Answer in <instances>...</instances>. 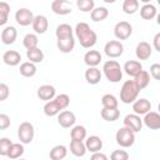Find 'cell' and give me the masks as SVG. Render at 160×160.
Returning <instances> with one entry per match:
<instances>
[{"instance_id":"1","label":"cell","mask_w":160,"mask_h":160,"mask_svg":"<svg viewBox=\"0 0 160 160\" xmlns=\"http://www.w3.org/2000/svg\"><path fill=\"white\" fill-rule=\"evenodd\" d=\"M72 31L74 30L69 24H60L55 30L58 49L64 54L71 52L75 48V39Z\"/></svg>"},{"instance_id":"2","label":"cell","mask_w":160,"mask_h":160,"mask_svg":"<svg viewBox=\"0 0 160 160\" xmlns=\"http://www.w3.org/2000/svg\"><path fill=\"white\" fill-rule=\"evenodd\" d=\"M74 31H75V35H76L80 45L82 48H85V49L92 48L98 41L96 32L86 22H78L75 29H74Z\"/></svg>"},{"instance_id":"3","label":"cell","mask_w":160,"mask_h":160,"mask_svg":"<svg viewBox=\"0 0 160 160\" xmlns=\"http://www.w3.org/2000/svg\"><path fill=\"white\" fill-rule=\"evenodd\" d=\"M102 72L110 82H119L122 79V68L116 60H108L102 65Z\"/></svg>"},{"instance_id":"4","label":"cell","mask_w":160,"mask_h":160,"mask_svg":"<svg viewBox=\"0 0 160 160\" xmlns=\"http://www.w3.org/2000/svg\"><path fill=\"white\" fill-rule=\"evenodd\" d=\"M140 92V89L136 86L134 80H126L120 89V100L124 104H132Z\"/></svg>"},{"instance_id":"5","label":"cell","mask_w":160,"mask_h":160,"mask_svg":"<svg viewBox=\"0 0 160 160\" xmlns=\"http://www.w3.org/2000/svg\"><path fill=\"white\" fill-rule=\"evenodd\" d=\"M115 140H116L118 145H120L121 148H130L135 142V132H132L130 129L122 126L116 131Z\"/></svg>"},{"instance_id":"6","label":"cell","mask_w":160,"mask_h":160,"mask_svg":"<svg viewBox=\"0 0 160 160\" xmlns=\"http://www.w3.org/2000/svg\"><path fill=\"white\" fill-rule=\"evenodd\" d=\"M34 135H35V130H34V125L31 122L24 121L19 125L18 138H19L21 144H30L34 139Z\"/></svg>"},{"instance_id":"7","label":"cell","mask_w":160,"mask_h":160,"mask_svg":"<svg viewBox=\"0 0 160 160\" xmlns=\"http://www.w3.org/2000/svg\"><path fill=\"white\" fill-rule=\"evenodd\" d=\"M104 51L106 54L108 58L110 59H116V58H120L124 52V45L118 41V40H110L105 44L104 46Z\"/></svg>"},{"instance_id":"8","label":"cell","mask_w":160,"mask_h":160,"mask_svg":"<svg viewBox=\"0 0 160 160\" xmlns=\"http://www.w3.org/2000/svg\"><path fill=\"white\" fill-rule=\"evenodd\" d=\"M132 34V26L128 21H119L114 28V35L119 40H126Z\"/></svg>"},{"instance_id":"9","label":"cell","mask_w":160,"mask_h":160,"mask_svg":"<svg viewBox=\"0 0 160 160\" xmlns=\"http://www.w3.org/2000/svg\"><path fill=\"white\" fill-rule=\"evenodd\" d=\"M34 14L26 8H21L15 12V20L20 26H29L34 21Z\"/></svg>"},{"instance_id":"10","label":"cell","mask_w":160,"mask_h":160,"mask_svg":"<svg viewBox=\"0 0 160 160\" xmlns=\"http://www.w3.org/2000/svg\"><path fill=\"white\" fill-rule=\"evenodd\" d=\"M124 126L130 129L132 132H139L142 128V120L136 114H128L124 118Z\"/></svg>"},{"instance_id":"11","label":"cell","mask_w":160,"mask_h":160,"mask_svg":"<svg viewBox=\"0 0 160 160\" xmlns=\"http://www.w3.org/2000/svg\"><path fill=\"white\" fill-rule=\"evenodd\" d=\"M76 116L70 110H62L58 114V122L61 128H72L75 125Z\"/></svg>"},{"instance_id":"12","label":"cell","mask_w":160,"mask_h":160,"mask_svg":"<svg viewBox=\"0 0 160 160\" xmlns=\"http://www.w3.org/2000/svg\"><path fill=\"white\" fill-rule=\"evenodd\" d=\"M51 10L56 15H68L72 11L71 4L66 0H54L51 2Z\"/></svg>"},{"instance_id":"13","label":"cell","mask_w":160,"mask_h":160,"mask_svg":"<svg viewBox=\"0 0 160 160\" xmlns=\"http://www.w3.org/2000/svg\"><path fill=\"white\" fill-rule=\"evenodd\" d=\"M38 98L40 100H44L45 102L46 101H50L52 100L55 96H56V90L52 85H49V84H45V85H41L39 86L38 89Z\"/></svg>"},{"instance_id":"14","label":"cell","mask_w":160,"mask_h":160,"mask_svg":"<svg viewBox=\"0 0 160 160\" xmlns=\"http://www.w3.org/2000/svg\"><path fill=\"white\" fill-rule=\"evenodd\" d=\"M132 110L136 115H145L151 110V102L148 99H136L132 102Z\"/></svg>"},{"instance_id":"15","label":"cell","mask_w":160,"mask_h":160,"mask_svg":"<svg viewBox=\"0 0 160 160\" xmlns=\"http://www.w3.org/2000/svg\"><path fill=\"white\" fill-rule=\"evenodd\" d=\"M151 52H152V48L149 42L146 41H140L138 45H136V49H135V54H136V58L139 60H148L150 56H151Z\"/></svg>"},{"instance_id":"16","label":"cell","mask_w":160,"mask_h":160,"mask_svg":"<svg viewBox=\"0 0 160 160\" xmlns=\"http://www.w3.org/2000/svg\"><path fill=\"white\" fill-rule=\"evenodd\" d=\"M142 122L146 128L151 130H158L160 128V115L156 111H149L148 114H145Z\"/></svg>"},{"instance_id":"17","label":"cell","mask_w":160,"mask_h":160,"mask_svg":"<svg viewBox=\"0 0 160 160\" xmlns=\"http://www.w3.org/2000/svg\"><path fill=\"white\" fill-rule=\"evenodd\" d=\"M31 25L36 34H45L49 28V20L45 15H36Z\"/></svg>"},{"instance_id":"18","label":"cell","mask_w":160,"mask_h":160,"mask_svg":"<svg viewBox=\"0 0 160 160\" xmlns=\"http://www.w3.org/2000/svg\"><path fill=\"white\" fill-rule=\"evenodd\" d=\"M101 59H102V56H101L100 51H98V50H89L84 55V62L89 68H96L100 64Z\"/></svg>"},{"instance_id":"19","label":"cell","mask_w":160,"mask_h":160,"mask_svg":"<svg viewBox=\"0 0 160 160\" xmlns=\"http://www.w3.org/2000/svg\"><path fill=\"white\" fill-rule=\"evenodd\" d=\"M85 148H86V151H90V152H98L102 149V140L101 138L96 136V135H91L89 136L86 140H85Z\"/></svg>"},{"instance_id":"20","label":"cell","mask_w":160,"mask_h":160,"mask_svg":"<svg viewBox=\"0 0 160 160\" xmlns=\"http://www.w3.org/2000/svg\"><path fill=\"white\" fill-rule=\"evenodd\" d=\"M18 38V30L14 26H6L2 31H1V41L5 45H11L15 42Z\"/></svg>"},{"instance_id":"21","label":"cell","mask_w":160,"mask_h":160,"mask_svg":"<svg viewBox=\"0 0 160 160\" xmlns=\"http://www.w3.org/2000/svg\"><path fill=\"white\" fill-rule=\"evenodd\" d=\"M2 61L9 66H16L21 61V55L16 50H8L2 55Z\"/></svg>"},{"instance_id":"22","label":"cell","mask_w":160,"mask_h":160,"mask_svg":"<svg viewBox=\"0 0 160 160\" xmlns=\"http://www.w3.org/2000/svg\"><path fill=\"white\" fill-rule=\"evenodd\" d=\"M129 76H132L135 78L141 70H142V65L140 61H136V60H129L124 64V69H122Z\"/></svg>"},{"instance_id":"23","label":"cell","mask_w":160,"mask_h":160,"mask_svg":"<svg viewBox=\"0 0 160 160\" xmlns=\"http://www.w3.org/2000/svg\"><path fill=\"white\" fill-rule=\"evenodd\" d=\"M101 76H102V74H101L100 69H98V68H88L85 71V80L90 85L99 84L101 80Z\"/></svg>"},{"instance_id":"24","label":"cell","mask_w":160,"mask_h":160,"mask_svg":"<svg viewBox=\"0 0 160 160\" xmlns=\"http://www.w3.org/2000/svg\"><path fill=\"white\" fill-rule=\"evenodd\" d=\"M90 16H91V20H92V21L99 22V21L105 20V19L109 16V10H108L105 6H98V8H94V9L91 10Z\"/></svg>"},{"instance_id":"25","label":"cell","mask_w":160,"mask_h":160,"mask_svg":"<svg viewBox=\"0 0 160 160\" xmlns=\"http://www.w3.org/2000/svg\"><path fill=\"white\" fill-rule=\"evenodd\" d=\"M66 155H68V149L65 145H55L49 152L51 160H62L66 158Z\"/></svg>"},{"instance_id":"26","label":"cell","mask_w":160,"mask_h":160,"mask_svg":"<svg viewBox=\"0 0 160 160\" xmlns=\"http://www.w3.org/2000/svg\"><path fill=\"white\" fill-rule=\"evenodd\" d=\"M134 82L136 84V86H138L140 90L145 89V88L149 85V82H150V75H149V72H148L146 70H141V71L134 78Z\"/></svg>"},{"instance_id":"27","label":"cell","mask_w":160,"mask_h":160,"mask_svg":"<svg viewBox=\"0 0 160 160\" xmlns=\"http://www.w3.org/2000/svg\"><path fill=\"white\" fill-rule=\"evenodd\" d=\"M24 151H25V149H24L22 144H20V142H12L6 156L9 159H11V160H16V159H20L22 156Z\"/></svg>"},{"instance_id":"28","label":"cell","mask_w":160,"mask_h":160,"mask_svg":"<svg viewBox=\"0 0 160 160\" xmlns=\"http://www.w3.org/2000/svg\"><path fill=\"white\" fill-rule=\"evenodd\" d=\"M140 16L145 20H151L156 16V8L150 4V2H146L145 5H142L140 8Z\"/></svg>"},{"instance_id":"29","label":"cell","mask_w":160,"mask_h":160,"mask_svg":"<svg viewBox=\"0 0 160 160\" xmlns=\"http://www.w3.org/2000/svg\"><path fill=\"white\" fill-rule=\"evenodd\" d=\"M70 152L78 158H81L86 154V148L85 144L82 141H76V140H71L70 141Z\"/></svg>"},{"instance_id":"30","label":"cell","mask_w":160,"mask_h":160,"mask_svg":"<svg viewBox=\"0 0 160 160\" xmlns=\"http://www.w3.org/2000/svg\"><path fill=\"white\" fill-rule=\"evenodd\" d=\"M26 58H28V60L30 62L38 64V62H41L44 60V52L39 48L30 49V50H26Z\"/></svg>"},{"instance_id":"31","label":"cell","mask_w":160,"mask_h":160,"mask_svg":"<svg viewBox=\"0 0 160 160\" xmlns=\"http://www.w3.org/2000/svg\"><path fill=\"white\" fill-rule=\"evenodd\" d=\"M20 74L24 76V78H32L35 74H36V65L30 62V61H25L20 65Z\"/></svg>"},{"instance_id":"32","label":"cell","mask_w":160,"mask_h":160,"mask_svg":"<svg viewBox=\"0 0 160 160\" xmlns=\"http://www.w3.org/2000/svg\"><path fill=\"white\" fill-rule=\"evenodd\" d=\"M70 138L71 140H76V141H82L86 139V129L82 125H75L72 126L71 131H70Z\"/></svg>"},{"instance_id":"33","label":"cell","mask_w":160,"mask_h":160,"mask_svg":"<svg viewBox=\"0 0 160 160\" xmlns=\"http://www.w3.org/2000/svg\"><path fill=\"white\" fill-rule=\"evenodd\" d=\"M100 115L105 121L112 122V121H116L119 119L120 111H119V109H105V108H102V110L100 111Z\"/></svg>"},{"instance_id":"34","label":"cell","mask_w":160,"mask_h":160,"mask_svg":"<svg viewBox=\"0 0 160 160\" xmlns=\"http://www.w3.org/2000/svg\"><path fill=\"white\" fill-rule=\"evenodd\" d=\"M38 44H39V38L36 34H26L22 39V45L26 50H30V49H35L38 48Z\"/></svg>"},{"instance_id":"35","label":"cell","mask_w":160,"mask_h":160,"mask_svg":"<svg viewBox=\"0 0 160 160\" xmlns=\"http://www.w3.org/2000/svg\"><path fill=\"white\" fill-rule=\"evenodd\" d=\"M101 104L105 109H118V99L112 94H105L101 98Z\"/></svg>"},{"instance_id":"36","label":"cell","mask_w":160,"mask_h":160,"mask_svg":"<svg viewBox=\"0 0 160 160\" xmlns=\"http://www.w3.org/2000/svg\"><path fill=\"white\" fill-rule=\"evenodd\" d=\"M60 111H61V109L58 106V104H56L54 100L46 101L45 105H44V114H45L46 116H55V115H58Z\"/></svg>"},{"instance_id":"37","label":"cell","mask_w":160,"mask_h":160,"mask_svg":"<svg viewBox=\"0 0 160 160\" xmlns=\"http://www.w3.org/2000/svg\"><path fill=\"white\" fill-rule=\"evenodd\" d=\"M139 10V1L138 0H125L122 2V11L128 15H132Z\"/></svg>"},{"instance_id":"38","label":"cell","mask_w":160,"mask_h":160,"mask_svg":"<svg viewBox=\"0 0 160 160\" xmlns=\"http://www.w3.org/2000/svg\"><path fill=\"white\" fill-rule=\"evenodd\" d=\"M9 14H10V5L5 1H0V26L8 22Z\"/></svg>"},{"instance_id":"39","label":"cell","mask_w":160,"mask_h":160,"mask_svg":"<svg viewBox=\"0 0 160 160\" xmlns=\"http://www.w3.org/2000/svg\"><path fill=\"white\" fill-rule=\"evenodd\" d=\"M76 6L82 12H89V11L91 12V10L95 8V2H94V0H78Z\"/></svg>"},{"instance_id":"40","label":"cell","mask_w":160,"mask_h":160,"mask_svg":"<svg viewBox=\"0 0 160 160\" xmlns=\"http://www.w3.org/2000/svg\"><path fill=\"white\" fill-rule=\"evenodd\" d=\"M52 100L58 104V106H59L61 110H65V109L69 106V104H70V98H69L68 94H60V95H56Z\"/></svg>"},{"instance_id":"41","label":"cell","mask_w":160,"mask_h":160,"mask_svg":"<svg viewBox=\"0 0 160 160\" xmlns=\"http://www.w3.org/2000/svg\"><path fill=\"white\" fill-rule=\"evenodd\" d=\"M11 140L8 138H1L0 139V155L1 156H6L9 152V149L11 146Z\"/></svg>"},{"instance_id":"42","label":"cell","mask_w":160,"mask_h":160,"mask_svg":"<svg viewBox=\"0 0 160 160\" xmlns=\"http://www.w3.org/2000/svg\"><path fill=\"white\" fill-rule=\"evenodd\" d=\"M110 160H129V154L125 150H114L110 155Z\"/></svg>"},{"instance_id":"43","label":"cell","mask_w":160,"mask_h":160,"mask_svg":"<svg viewBox=\"0 0 160 160\" xmlns=\"http://www.w3.org/2000/svg\"><path fill=\"white\" fill-rule=\"evenodd\" d=\"M10 95V89L8 86V84L5 82H0V101H4L9 98Z\"/></svg>"},{"instance_id":"44","label":"cell","mask_w":160,"mask_h":160,"mask_svg":"<svg viewBox=\"0 0 160 160\" xmlns=\"http://www.w3.org/2000/svg\"><path fill=\"white\" fill-rule=\"evenodd\" d=\"M11 124V120H10V116L6 115V114H0V130H5L10 126Z\"/></svg>"},{"instance_id":"45","label":"cell","mask_w":160,"mask_h":160,"mask_svg":"<svg viewBox=\"0 0 160 160\" xmlns=\"http://www.w3.org/2000/svg\"><path fill=\"white\" fill-rule=\"evenodd\" d=\"M155 80H159L160 79V65L159 64H152L150 66V74Z\"/></svg>"},{"instance_id":"46","label":"cell","mask_w":160,"mask_h":160,"mask_svg":"<svg viewBox=\"0 0 160 160\" xmlns=\"http://www.w3.org/2000/svg\"><path fill=\"white\" fill-rule=\"evenodd\" d=\"M90 160H109V159H108V156H106L104 152L98 151V152H94V154L91 155Z\"/></svg>"},{"instance_id":"47","label":"cell","mask_w":160,"mask_h":160,"mask_svg":"<svg viewBox=\"0 0 160 160\" xmlns=\"http://www.w3.org/2000/svg\"><path fill=\"white\" fill-rule=\"evenodd\" d=\"M154 48L156 51H160V32L154 36Z\"/></svg>"},{"instance_id":"48","label":"cell","mask_w":160,"mask_h":160,"mask_svg":"<svg viewBox=\"0 0 160 160\" xmlns=\"http://www.w3.org/2000/svg\"><path fill=\"white\" fill-rule=\"evenodd\" d=\"M16 160H26V159H21V158H20V159H16Z\"/></svg>"}]
</instances>
